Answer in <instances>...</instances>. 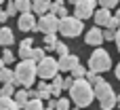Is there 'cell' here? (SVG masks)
Instances as JSON below:
<instances>
[{"label":"cell","mask_w":120,"mask_h":110,"mask_svg":"<svg viewBox=\"0 0 120 110\" xmlns=\"http://www.w3.org/2000/svg\"><path fill=\"white\" fill-rule=\"evenodd\" d=\"M70 95H72V102L76 104V108H84L93 102V87L80 78V81H74L72 83V89H70Z\"/></svg>","instance_id":"1"},{"label":"cell","mask_w":120,"mask_h":110,"mask_svg":"<svg viewBox=\"0 0 120 110\" xmlns=\"http://www.w3.org/2000/svg\"><path fill=\"white\" fill-rule=\"evenodd\" d=\"M93 98L99 100V104H101L103 110H112L114 106H116V93H114L112 85L105 83L101 76H99V81L93 85Z\"/></svg>","instance_id":"2"},{"label":"cell","mask_w":120,"mask_h":110,"mask_svg":"<svg viewBox=\"0 0 120 110\" xmlns=\"http://www.w3.org/2000/svg\"><path fill=\"white\" fill-rule=\"evenodd\" d=\"M13 74H15V85L32 87L36 81V64L32 59H21L17 64V68L13 70Z\"/></svg>","instance_id":"3"},{"label":"cell","mask_w":120,"mask_h":110,"mask_svg":"<svg viewBox=\"0 0 120 110\" xmlns=\"http://www.w3.org/2000/svg\"><path fill=\"white\" fill-rule=\"evenodd\" d=\"M110 68H112V57H110V53L103 51V49H97V51L91 55V59H89V70H91L93 74H99V72H108Z\"/></svg>","instance_id":"4"},{"label":"cell","mask_w":120,"mask_h":110,"mask_svg":"<svg viewBox=\"0 0 120 110\" xmlns=\"http://www.w3.org/2000/svg\"><path fill=\"white\" fill-rule=\"evenodd\" d=\"M82 28H84V23L80 21V19H76V17H63V19H59V25H57V32H61L65 38H74V36H78V34H82Z\"/></svg>","instance_id":"5"},{"label":"cell","mask_w":120,"mask_h":110,"mask_svg":"<svg viewBox=\"0 0 120 110\" xmlns=\"http://www.w3.org/2000/svg\"><path fill=\"white\" fill-rule=\"evenodd\" d=\"M57 72H59V68H57V59H55V57L44 55V57L36 64V76H40L42 81L57 76Z\"/></svg>","instance_id":"6"},{"label":"cell","mask_w":120,"mask_h":110,"mask_svg":"<svg viewBox=\"0 0 120 110\" xmlns=\"http://www.w3.org/2000/svg\"><path fill=\"white\" fill-rule=\"evenodd\" d=\"M57 25H59V19H57L53 13H46V15L38 17V21H36V30L42 32L44 36H46V34H55V32H57Z\"/></svg>","instance_id":"7"},{"label":"cell","mask_w":120,"mask_h":110,"mask_svg":"<svg viewBox=\"0 0 120 110\" xmlns=\"http://www.w3.org/2000/svg\"><path fill=\"white\" fill-rule=\"evenodd\" d=\"M95 0H78L76 4H74V17L76 19H89V17H93V13H95Z\"/></svg>","instance_id":"8"},{"label":"cell","mask_w":120,"mask_h":110,"mask_svg":"<svg viewBox=\"0 0 120 110\" xmlns=\"http://www.w3.org/2000/svg\"><path fill=\"white\" fill-rule=\"evenodd\" d=\"M17 25H19L21 32H32V30H36V17L32 13H21Z\"/></svg>","instance_id":"9"},{"label":"cell","mask_w":120,"mask_h":110,"mask_svg":"<svg viewBox=\"0 0 120 110\" xmlns=\"http://www.w3.org/2000/svg\"><path fill=\"white\" fill-rule=\"evenodd\" d=\"M76 66H78V55H74V53H72V55L68 53V55L59 57V61H57V68L63 70V72H70V70L76 68Z\"/></svg>","instance_id":"10"},{"label":"cell","mask_w":120,"mask_h":110,"mask_svg":"<svg viewBox=\"0 0 120 110\" xmlns=\"http://www.w3.org/2000/svg\"><path fill=\"white\" fill-rule=\"evenodd\" d=\"M84 42L91 45V47H99L103 42V36H101V28H91L84 36Z\"/></svg>","instance_id":"11"},{"label":"cell","mask_w":120,"mask_h":110,"mask_svg":"<svg viewBox=\"0 0 120 110\" xmlns=\"http://www.w3.org/2000/svg\"><path fill=\"white\" fill-rule=\"evenodd\" d=\"M49 4H51V2H46V0H34V2H32L30 13H32V15L36 13L38 17H42V15H46V13H49Z\"/></svg>","instance_id":"12"},{"label":"cell","mask_w":120,"mask_h":110,"mask_svg":"<svg viewBox=\"0 0 120 110\" xmlns=\"http://www.w3.org/2000/svg\"><path fill=\"white\" fill-rule=\"evenodd\" d=\"M13 42H15V36H13V30H11V28H6V25H4V28H0V45L8 49V47H11Z\"/></svg>","instance_id":"13"},{"label":"cell","mask_w":120,"mask_h":110,"mask_svg":"<svg viewBox=\"0 0 120 110\" xmlns=\"http://www.w3.org/2000/svg\"><path fill=\"white\" fill-rule=\"evenodd\" d=\"M110 11H105V8H99V11H95L93 13V19H95V23H97V28H101V25H108V21H110Z\"/></svg>","instance_id":"14"},{"label":"cell","mask_w":120,"mask_h":110,"mask_svg":"<svg viewBox=\"0 0 120 110\" xmlns=\"http://www.w3.org/2000/svg\"><path fill=\"white\" fill-rule=\"evenodd\" d=\"M32 42H34V38H23V40L19 42V55H21V59H30Z\"/></svg>","instance_id":"15"},{"label":"cell","mask_w":120,"mask_h":110,"mask_svg":"<svg viewBox=\"0 0 120 110\" xmlns=\"http://www.w3.org/2000/svg\"><path fill=\"white\" fill-rule=\"evenodd\" d=\"M13 102L17 104V108H23V106L27 104V93H25V89H15V93H13Z\"/></svg>","instance_id":"16"},{"label":"cell","mask_w":120,"mask_h":110,"mask_svg":"<svg viewBox=\"0 0 120 110\" xmlns=\"http://www.w3.org/2000/svg\"><path fill=\"white\" fill-rule=\"evenodd\" d=\"M36 95H38L40 102H42V100H49V98H51V87H49L44 81H40V83H38V89H36Z\"/></svg>","instance_id":"17"},{"label":"cell","mask_w":120,"mask_h":110,"mask_svg":"<svg viewBox=\"0 0 120 110\" xmlns=\"http://www.w3.org/2000/svg\"><path fill=\"white\" fill-rule=\"evenodd\" d=\"M0 81H2V85H15V74H13V70H8L6 66L4 68H0Z\"/></svg>","instance_id":"18"},{"label":"cell","mask_w":120,"mask_h":110,"mask_svg":"<svg viewBox=\"0 0 120 110\" xmlns=\"http://www.w3.org/2000/svg\"><path fill=\"white\" fill-rule=\"evenodd\" d=\"M61 83H63V78L57 74V76H53V85H49L51 87V98H59V93H61Z\"/></svg>","instance_id":"19"},{"label":"cell","mask_w":120,"mask_h":110,"mask_svg":"<svg viewBox=\"0 0 120 110\" xmlns=\"http://www.w3.org/2000/svg\"><path fill=\"white\" fill-rule=\"evenodd\" d=\"M13 6H15L17 13H30L32 2H30V0H13Z\"/></svg>","instance_id":"20"},{"label":"cell","mask_w":120,"mask_h":110,"mask_svg":"<svg viewBox=\"0 0 120 110\" xmlns=\"http://www.w3.org/2000/svg\"><path fill=\"white\" fill-rule=\"evenodd\" d=\"M0 110H19L13 98H0Z\"/></svg>","instance_id":"21"},{"label":"cell","mask_w":120,"mask_h":110,"mask_svg":"<svg viewBox=\"0 0 120 110\" xmlns=\"http://www.w3.org/2000/svg\"><path fill=\"white\" fill-rule=\"evenodd\" d=\"M53 51H55V53H57L59 57H63V55H68V53H70V51H68V45H65V42H59V40L55 42Z\"/></svg>","instance_id":"22"},{"label":"cell","mask_w":120,"mask_h":110,"mask_svg":"<svg viewBox=\"0 0 120 110\" xmlns=\"http://www.w3.org/2000/svg\"><path fill=\"white\" fill-rule=\"evenodd\" d=\"M70 72H72V78H74V81H80V78H84V74H86V70H84L80 64H78L76 68H72Z\"/></svg>","instance_id":"23"},{"label":"cell","mask_w":120,"mask_h":110,"mask_svg":"<svg viewBox=\"0 0 120 110\" xmlns=\"http://www.w3.org/2000/svg\"><path fill=\"white\" fill-rule=\"evenodd\" d=\"M13 93H15V85H2L0 87V98H13Z\"/></svg>","instance_id":"24"},{"label":"cell","mask_w":120,"mask_h":110,"mask_svg":"<svg viewBox=\"0 0 120 110\" xmlns=\"http://www.w3.org/2000/svg\"><path fill=\"white\" fill-rule=\"evenodd\" d=\"M23 110H44L40 100H27V104L23 106Z\"/></svg>","instance_id":"25"},{"label":"cell","mask_w":120,"mask_h":110,"mask_svg":"<svg viewBox=\"0 0 120 110\" xmlns=\"http://www.w3.org/2000/svg\"><path fill=\"white\" fill-rule=\"evenodd\" d=\"M46 53H44V49H32V53H30V59L34 61V64H38L42 57H44Z\"/></svg>","instance_id":"26"},{"label":"cell","mask_w":120,"mask_h":110,"mask_svg":"<svg viewBox=\"0 0 120 110\" xmlns=\"http://www.w3.org/2000/svg\"><path fill=\"white\" fill-rule=\"evenodd\" d=\"M53 108H55V110H70V100H65V98H59V100L53 104Z\"/></svg>","instance_id":"27"},{"label":"cell","mask_w":120,"mask_h":110,"mask_svg":"<svg viewBox=\"0 0 120 110\" xmlns=\"http://www.w3.org/2000/svg\"><path fill=\"white\" fill-rule=\"evenodd\" d=\"M0 59H2V64L6 66V64H13V61H15V55H13L8 49H4V51H2V55H0Z\"/></svg>","instance_id":"28"},{"label":"cell","mask_w":120,"mask_h":110,"mask_svg":"<svg viewBox=\"0 0 120 110\" xmlns=\"http://www.w3.org/2000/svg\"><path fill=\"white\" fill-rule=\"evenodd\" d=\"M44 42H46V51H53V47H55V42H57L55 34H46V36H44ZM46 51H44V53H46Z\"/></svg>","instance_id":"29"},{"label":"cell","mask_w":120,"mask_h":110,"mask_svg":"<svg viewBox=\"0 0 120 110\" xmlns=\"http://www.w3.org/2000/svg\"><path fill=\"white\" fill-rule=\"evenodd\" d=\"M118 2L120 0H99L97 4H101V8H105V11H110V8H114Z\"/></svg>","instance_id":"30"},{"label":"cell","mask_w":120,"mask_h":110,"mask_svg":"<svg viewBox=\"0 0 120 110\" xmlns=\"http://www.w3.org/2000/svg\"><path fill=\"white\" fill-rule=\"evenodd\" d=\"M120 25V21L116 19V17H110V21H108V25H105V30H112V32H116Z\"/></svg>","instance_id":"31"},{"label":"cell","mask_w":120,"mask_h":110,"mask_svg":"<svg viewBox=\"0 0 120 110\" xmlns=\"http://www.w3.org/2000/svg\"><path fill=\"white\" fill-rule=\"evenodd\" d=\"M55 17L57 19H63V17H68V6L63 4V6H59L57 11H55Z\"/></svg>","instance_id":"32"},{"label":"cell","mask_w":120,"mask_h":110,"mask_svg":"<svg viewBox=\"0 0 120 110\" xmlns=\"http://www.w3.org/2000/svg\"><path fill=\"white\" fill-rule=\"evenodd\" d=\"M72 83H74V78H72V76L63 78V83H61V89H68V91H70V89H72Z\"/></svg>","instance_id":"33"},{"label":"cell","mask_w":120,"mask_h":110,"mask_svg":"<svg viewBox=\"0 0 120 110\" xmlns=\"http://www.w3.org/2000/svg\"><path fill=\"white\" fill-rule=\"evenodd\" d=\"M4 13H6V17H11V15H15V13H17V11H15V6H13V2H6Z\"/></svg>","instance_id":"34"},{"label":"cell","mask_w":120,"mask_h":110,"mask_svg":"<svg viewBox=\"0 0 120 110\" xmlns=\"http://www.w3.org/2000/svg\"><path fill=\"white\" fill-rule=\"evenodd\" d=\"M101 36H103V40H114L116 32H112V30H105V32H101Z\"/></svg>","instance_id":"35"},{"label":"cell","mask_w":120,"mask_h":110,"mask_svg":"<svg viewBox=\"0 0 120 110\" xmlns=\"http://www.w3.org/2000/svg\"><path fill=\"white\" fill-rule=\"evenodd\" d=\"M114 40H116V47H118V51H120V25H118V30H116V36H114Z\"/></svg>","instance_id":"36"},{"label":"cell","mask_w":120,"mask_h":110,"mask_svg":"<svg viewBox=\"0 0 120 110\" xmlns=\"http://www.w3.org/2000/svg\"><path fill=\"white\" fill-rule=\"evenodd\" d=\"M8 17H6V13H4V8H0V21H6Z\"/></svg>","instance_id":"37"},{"label":"cell","mask_w":120,"mask_h":110,"mask_svg":"<svg viewBox=\"0 0 120 110\" xmlns=\"http://www.w3.org/2000/svg\"><path fill=\"white\" fill-rule=\"evenodd\" d=\"M53 104H55V100H51V102H49V106H46L44 110H55V108H53Z\"/></svg>","instance_id":"38"},{"label":"cell","mask_w":120,"mask_h":110,"mask_svg":"<svg viewBox=\"0 0 120 110\" xmlns=\"http://www.w3.org/2000/svg\"><path fill=\"white\" fill-rule=\"evenodd\" d=\"M114 74H116V78H118V81H120V64H118V66H116V72H114Z\"/></svg>","instance_id":"39"},{"label":"cell","mask_w":120,"mask_h":110,"mask_svg":"<svg viewBox=\"0 0 120 110\" xmlns=\"http://www.w3.org/2000/svg\"><path fill=\"white\" fill-rule=\"evenodd\" d=\"M63 2H68V4H76L78 0H63Z\"/></svg>","instance_id":"40"},{"label":"cell","mask_w":120,"mask_h":110,"mask_svg":"<svg viewBox=\"0 0 120 110\" xmlns=\"http://www.w3.org/2000/svg\"><path fill=\"white\" fill-rule=\"evenodd\" d=\"M114 17H116V19H118V21H120V8H118V11H116V15H114Z\"/></svg>","instance_id":"41"},{"label":"cell","mask_w":120,"mask_h":110,"mask_svg":"<svg viewBox=\"0 0 120 110\" xmlns=\"http://www.w3.org/2000/svg\"><path fill=\"white\" fill-rule=\"evenodd\" d=\"M116 102H118V104H120V95H116Z\"/></svg>","instance_id":"42"},{"label":"cell","mask_w":120,"mask_h":110,"mask_svg":"<svg viewBox=\"0 0 120 110\" xmlns=\"http://www.w3.org/2000/svg\"><path fill=\"white\" fill-rule=\"evenodd\" d=\"M0 68H4V64H2V59H0Z\"/></svg>","instance_id":"43"},{"label":"cell","mask_w":120,"mask_h":110,"mask_svg":"<svg viewBox=\"0 0 120 110\" xmlns=\"http://www.w3.org/2000/svg\"><path fill=\"white\" fill-rule=\"evenodd\" d=\"M70 110H80V108H70Z\"/></svg>","instance_id":"44"},{"label":"cell","mask_w":120,"mask_h":110,"mask_svg":"<svg viewBox=\"0 0 120 110\" xmlns=\"http://www.w3.org/2000/svg\"><path fill=\"white\" fill-rule=\"evenodd\" d=\"M46 2H53V0H46Z\"/></svg>","instance_id":"45"},{"label":"cell","mask_w":120,"mask_h":110,"mask_svg":"<svg viewBox=\"0 0 120 110\" xmlns=\"http://www.w3.org/2000/svg\"><path fill=\"white\" fill-rule=\"evenodd\" d=\"M2 2H4V0H0V4H2Z\"/></svg>","instance_id":"46"},{"label":"cell","mask_w":120,"mask_h":110,"mask_svg":"<svg viewBox=\"0 0 120 110\" xmlns=\"http://www.w3.org/2000/svg\"><path fill=\"white\" fill-rule=\"evenodd\" d=\"M30 2H34V0H30Z\"/></svg>","instance_id":"47"},{"label":"cell","mask_w":120,"mask_h":110,"mask_svg":"<svg viewBox=\"0 0 120 110\" xmlns=\"http://www.w3.org/2000/svg\"><path fill=\"white\" fill-rule=\"evenodd\" d=\"M118 108H120V106H118Z\"/></svg>","instance_id":"48"}]
</instances>
